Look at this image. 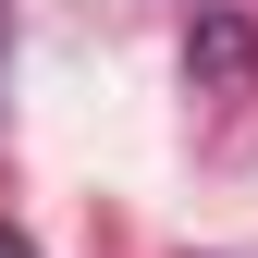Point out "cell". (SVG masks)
Instances as JSON below:
<instances>
[{"label": "cell", "mask_w": 258, "mask_h": 258, "mask_svg": "<svg viewBox=\"0 0 258 258\" xmlns=\"http://www.w3.org/2000/svg\"><path fill=\"white\" fill-rule=\"evenodd\" d=\"M184 86H209V99H246V86H258V37L234 13H209L197 37H184Z\"/></svg>", "instance_id": "obj_1"}, {"label": "cell", "mask_w": 258, "mask_h": 258, "mask_svg": "<svg viewBox=\"0 0 258 258\" xmlns=\"http://www.w3.org/2000/svg\"><path fill=\"white\" fill-rule=\"evenodd\" d=\"M0 258H37V246H25V234H0Z\"/></svg>", "instance_id": "obj_2"}]
</instances>
